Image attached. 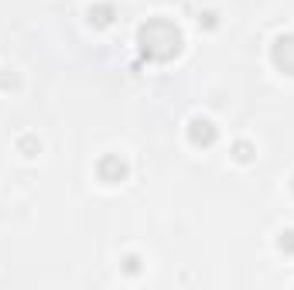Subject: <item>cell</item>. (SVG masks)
Masks as SVG:
<instances>
[{
	"instance_id": "obj_1",
	"label": "cell",
	"mask_w": 294,
	"mask_h": 290,
	"mask_svg": "<svg viewBox=\"0 0 294 290\" xmlns=\"http://www.w3.org/2000/svg\"><path fill=\"white\" fill-rule=\"evenodd\" d=\"M212 140H216L212 123H209V120H195V123H192V144H212Z\"/></svg>"
}]
</instances>
